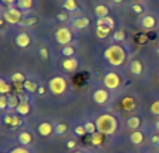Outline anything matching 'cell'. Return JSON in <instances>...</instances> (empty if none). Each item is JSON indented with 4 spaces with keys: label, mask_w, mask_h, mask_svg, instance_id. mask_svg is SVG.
Wrapping results in <instances>:
<instances>
[{
    "label": "cell",
    "mask_w": 159,
    "mask_h": 153,
    "mask_svg": "<svg viewBox=\"0 0 159 153\" xmlns=\"http://www.w3.org/2000/svg\"><path fill=\"white\" fill-rule=\"evenodd\" d=\"M104 58L107 60V63L115 65V67H119L125 63L126 60V52L122 46L119 45H111L104 51Z\"/></svg>",
    "instance_id": "cell-1"
},
{
    "label": "cell",
    "mask_w": 159,
    "mask_h": 153,
    "mask_svg": "<svg viewBox=\"0 0 159 153\" xmlns=\"http://www.w3.org/2000/svg\"><path fill=\"white\" fill-rule=\"evenodd\" d=\"M118 129V120L111 115H101L97 119V131L104 134V135H111Z\"/></svg>",
    "instance_id": "cell-2"
},
{
    "label": "cell",
    "mask_w": 159,
    "mask_h": 153,
    "mask_svg": "<svg viewBox=\"0 0 159 153\" xmlns=\"http://www.w3.org/2000/svg\"><path fill=\"white\" fill-rule=\"evenodd\" d=\"M22 11L21 9H18V6L16 5H14V6H7V9L3 12V18L6 20L7 24H11V25H18L21 22V20H22Z\"/></svg>",
    "instance_id": "cell-3"
},
{
    "label": "cell",
    "mask_w": 159,
    "mask_h": 153,
    "mask_svg": "<svg viewBox=\"0 0 159 153\" xmlns=\"http://www.w3.org/2000/svg\"><path fill=\"white\" fill-rule=\"evenodd\" d=\"M49 89H51V92H52L54 95H61V94H64L66 89H67L66 79L61 76L52 77V79L49 80Z\"/></svg>",
    "instance_id": "cell-4"
},
{
    "label": "cell",
    "mask_w": 159,
    "mask_h": 153,
    "mask_svg": "<svg viewBox=\"0 0 159 153\" xmlns=\"http://www.w3.org/2000/svg\"><path fill=\"white\" fill-rule=\"evenodd\" d=\"M71 30L69 27H60L55 31V40L62 46H67L71 42Z\"/></svg>",
    "instance_id": "cell-5"
},
{
    "label": "cell",
    "mask_w": 159,
    "mask_h": 153,
    "mask_svg": "<svg viewBox=\"0 0 159 153\" xmlns=\"http://www.w3.org/2000/svg\"><path fill=\"white\" fill-rule=\"evenodd\" d=\"M91 20L88 16H75L70 20V27L75 30H83V28L89 27Z\"/></svg>",
    "instance_id": "cell-6"
},
{
    "label": "cell",
    "mask_w": 159,
    "mask_h": 153,
    "mask_svg": "<svg viewBox=\"0 0 159 153\" xmlns=\"http://www.w3.org/2000/svg\"><path fill=\"white\" fill-rule=\"evenodd\" d=\"M104 85L107 86V89H116L120 86V77L116 73H107L104 76Z\"/></svg>",
    "instance_id": "cell-7"
},
{
    "label": "cell",
    "mask_w": 159,
    "mask_h": 153,
    "mask_svg": "<svg viewBox=\"0 0 159 153\" xmlns=\"http://www.w3.org/2000/svg\"><path fill=\"white\" fill-rule=\"evenodd\" d=\"M111 30H113V28H111L110 25H107V24L101 22L100 20H97V28H95V34H97V37L100 39V40H104L107 36L110 34Z\"/></svg>",
    "instance_id": "cell-8"
},
{
    "label": "cell",
    "mask_w": 159,
    "mask_h": 153,
    "mask_svg": "<svg viewBox=\"0 0 159 153\" xmlns=\"http://www.w3.org/2000/svg\"><path fill=\"white\" fill-rule=\"evenodd\" d=\"M15 43L20 46V48H28L30 45H31V36L25 33V31H21L16 34L15 37Z\"/></svg>",
    "instance_id": "cell-9"
},
{
    "label": "cell",
    "mask_w": 159,
    "mask_h": 153,
    "mask_svg": "<svg viewBox=\"0 0 159 153\" xmlns=\"http://www.w3.org/2000/svg\"><path fill=\"white\" fill-rule=\"evenodd\" d=\"M62 7H64L66 12H69V14L73 15V16H77V14L80 12V7H79L76 0H64Z\"/></svg>",
    "instance_id": "cell-10"
},
{
    "label": "cell",
    "mask_w": 159,
    "mask_h": 153,
    "mask_svg": "<svg viewBox=\"0 0 159 153\" xmlns=\"http://www.w3.org/2000/svg\"><path fill=\"white\" fill-rule=\"evenodd\" d=\"M61 65H62V69L66 70V71L71 73V71H75V70L79 67V61H77L75 56H70V58H64V60H62Z\"/></svg>",
    "instance_id": "cell-11"
},
{
    "label": "cell",
    "mask_w": 159,
    "mask_h": 153,
    "mask_svg": "<svg viewBox=\"0 0 159 153\" xmlns=\"http://www.w3.org/2000/svg\"><path fill=\"white\" fill-rule=\"evenodd\" d=\"M92 100L97 103V104H104L107 100H109V92L106 89H95L92 94Z\"/></svg>",
    "instance_id": "cell-12"
},
{
    "label": "cell",
    "mask_w": 159,
    "mask_h": 153,
    "mask_svg": "<svg viewBox=\"0 0 159 153\" xmlns=\"http://www.w3.org/2000/svg\"><path fill=\"white\" fill-rule=\"evenodd\" d=\"M140 25L146 30H152V28L156 27V20L153 15H144L141 20H140Z\"/></svg>",
    "instance_id": "cell-13"
},
{
    "label": "cell",
    "mask_w": 159,
    "mask_h": 153,
    "mask_svg": "<svg viewBox=\"0 0 159 153\" xmlns=\"http://www.w3.org/2000/svg\"><path fill=\"white\" fill-rule=\"evenodd\" d=\"M3 120H5V124H6V125H11V126L22 125L21 115H5V116H3Z\"/></svg>",
    "instance_id": "cell-14"
},
{
    "label": "cell",
    "mask_w": 159,
    "mask_h": 153,
    "mask_svg": "<svg viewBox=\"0 0 159 153\" xmlns=\"http://www.w3.org/2000/svg\"><path fill=\"white\" fill-rule=\"evenodd\" d=\"M54 128L55 126L52 125L51 122H42L40 125L37 126V131H39V134L42 137H48V135H51L54 132Z\"/></svg>",
    "instance_id": "cell-15"
},
{
    "label": "cell",
    "mask_w": 159,
    "mask_h": 153,
    "mask_svg": "<svg viewBox=\"0 0 159 153\" xmlns=\"http://www.w3.org/2000/svg\"><path fill=\"white\" fill-rule=\"evenodd\" d=\"M94 14L97 15V18H104V16H109V6H106L103 3H98L94 7Z\"/></svg>",
    "instance_id": "cell-16"
},
{
    "label": "cell",
    "mask_w": 159,
    "mask_h": 153,
    "mask_svg": "<svg viewBox=\"0 0 159 153\" xmlns=\"http://www.w3.org/2000/svg\"><path fill=\"white\" fill-rule=\"evenodd\" d=\"M18 141H20L21 146H30L31 141H33V137H31L30 132L22 131V132H20V135H18Z\"/></svg>",
    "instance_id": "cell-17"
},
{
    "label": "cell",
    "mask_w": 159,
    "mask_h": 153,
    "mask_svg": "<svg viewBox=\"0 0 159 153\" xmlns=\"http://www.w3.org/2000/svg\"><path fill=\"white\" fill-rule=\"evenodd\" d=\"M143 140H144V134L141 131H132L131 135H129V141H131L132 144H135V146L141 144Z\"/></svg>",
    "instance_id": "cell-18"
},
{
    "label": "cell",
    "mask_w": 159,
    "mask_h": 153,
    "mask_svg": "<svg viewBox=\"0 0 159 153\" xmlns=\"http://www.w3.org/2000/svg\"><path fill=\"white\" fill-rule=\"evenodd\" d=\"M129 70H131V73L134 76H140L143 73V64L137 61V60H134V61L129 63Z\"/></svg>",
    "instance_id": "cell-19"
},
{
    "label": "cell",
    "mask_w": 159,
    "mask_h": 153,
    "mask_svg": "<svg viewBox=\"0 0 159 153\" xmlns=\"http://www.w3.org/2000/svg\"><path fill=\"white\" fill-rule=\"evenodd\" d=\"M30 110H31V107L28 104V101H24V100L20 101V104L16 107V113L21 115V116H27L28 113H30Z\"/></svg>",
    "instance_id": "cell-20"
},
{
    "label": "cell",
    "mask_w": 159,
    "mask_h": 153,
    "mask_svg": "<svg viewBox=\"0 0 159 153\" xmlns=\"http://www.w3.org/2000/svg\"><path fill=\"white\" fill-rule=\"evenodd\" d=\"M141 125V122H140V118L139 116H132L126 120V126H128V129H132V131H137Z\"/></svg>",
    "instance_id": "cell-21"
},
{
    "label": "cell",
    "mask_w": 159,
    "mask_h": 153,
    "mask_svg": "<svg viewBox=\"0 0 159 153\" xmlns=\"http://www.w3.org/2000/svg\"><path fill=\"white\" fill-rule=\"evenodd\" d=\"M33 3H34V0H18L16 6H18V9H21L22 12H27V11H30V9L33 7Z\"/></svg>",
    "instance_id": "cell-22"
},
{
    "label": "cell",
    "mask_w": 159,
    "mask_h": 153,
    "mask_svg": "<svg viewBox=\"0 0 159 153\" xmlns=\"http://www.w3.org/2000/svg\"><path fill=\"white\" fill-rule=\"evenodd\" d=\"M67 131H69V125H67V124H57L55 128H54V134L58 135V137L64 135Z\"/></svg>",
    "instance_id": "cell-23"
},
{
    "label": "cell",
    "mask_w": 159,
    "mask_h": 153,
    "mask_svg": "<svg viewBox=\"0 0 159 153\" xmlns=\"http://www.w3.org/2000/svg\"><path fill=\"white\" fill-rule=\"evenodd\" d=\"M37 22V16H25L24 20H21V22L18 25L21 27H30V25H34Z\"/></svg>",
    "instance_id": "cell-24"
},
{
    "label": "cell",
    "mask_w": 159,
    "mask_h": 153,
    "mask_svg": "<svg viewBox=\"0 0 159 153\" xmlns=\"http://www.w3.org/2000/svg\"><path fill=\"white\" fill-rule=\"evenodd\" d=\"M20 104V100L16 95H11L9 97V103H7V111H12V110H16V107Z\"/></svg>",
    "instance_id": "cell-25"
},
{
    "label": "cell",
    "mask_w": 159,
    "mask_h": 153,
    "mask_svg": "<svg viewBox=\"0 0 159 153\" xmlns=\"http://www.w3.org/2000/svg\"><path fill=\"white\" fill-rule=\"evenodd\" d=\"M24 88H25V91H28V92H37L39 91V85L36 83V82H33V80H25L24 82Z\"/></svg>",
    "instance_id": "cell-26"
},
{
    "label": "cell",
    "mask_w": 159,
    "mask_h": 153,
    "mask_svg": "<svg viewBox=\"0 0 159 153\" xmlns=\"http://www.w3.org/2000/svg\"><path fill=\"white\" fill-rule=\"evenodd\" d=\"M103 135L101 132H95V134H92V137H91V143L94 144V146H100L101 143H103Z\"/></svg>",
    "instance_id": "cell-27"
},
{
    "label": "cell",
    "mask_w": 159,
    "mask_h": 153,
    "mask_svg": "<svg viewBox=\"0 0 159 153\" xmlns=\"http://www.w3.org/2000/svg\"><path fill=\"white\" fill-rule=\"evenodd\" d=\"M12 82L20 86V85H24V82H25V77H24V74H22V73H14V74H12Z\"/></svg>",
    "instance_id": "cell-28"
},
{
    "label": "cell",
    "mask_w": 159,
    "mask_h": 153,
    "mask_svg": "<svg viewBox=\"0 0 159 153\" xmlns=\"http://www.w3.org/2000/svg\"><path fill=\"white\" fill-rule=\"evenodd\" d=\"M7 92H11V86L5 79H0V94L2 95H6Z\"/></svg>",
    "instance_id": "cell-29"
},
{
    "label": "cell",
    "mask_w": 159,
    "mask_h": 153,
    "mask_svg": "<svg viewBox=\"0 0 159 153\" xmlns=\"http://www.w3.org/2000/svg\"><path fill=\"white\" fill-rule=\"evenodd\" d=\"M125 37H126V33L122 28L113 33V40H116V42H122V40H125Z\"/></svg>",
    "instance_id": "cell-30"
},
{
    "label": "cell",
    "mask_w": 159,
    "mask_h": 153,
    "mask_svg": "<svg viewBox=\"0 0 159 153\" xmlns=\"http://www.w3.org/2000/svg\"><path fill=\"white\" fill-rule=\"evenodd\" d=\"M75 52H76V51H75V48H73V46H70V45L64 46V48H62V51H61V54L66 56V58H70V56H73V55H75Z\"/></svg>",
    "instance_id": "cell-31"
},
{
    "label": "cell",
    "mask_w": 159,
    "mask_h": 153,
    "mask_svg": "<svg viewBox=\"0 0 159 153\" xmlns=\"http://www.w3.org/2000/svg\"><path fill=\"white\" fill-rule=\"evenodd\" d=\"M85 126V129H86V134H95V129H97V124H94V122H85L83 124Z\"/></svg>",
    "instance_id": "cell-32"
},
{
    "label": "cell",
    "mask_w": 159,
    "mask_h": 153,
    "mask_svg": "<svg viewBox=\"0 0 159 153\" xmlns=\"http://www.w3.org/2000/svg\"><path fill=\"white\" fill-rule=\"evenodd\" d=\"M131 11L135 15H141L143 12H144V6H143L141 3H132V5H131Z\"/></svg>",
    "instance_id": "cell-33"
},
{
    "label": "cell",
    "mask_w": 159,
    "mask_h": 153,
    "mask_svg": "<svg viewBox=\"0 0 159 153\" xmlns=\"http://www.w3.org/2000/svg\"><path fill=\"white\" fill-rule=\"evenodd\" d=\"M70 20V14L69 12H58L57 14V21L60 22H66Z\"/></svg>",
    "instance_id": "cell-34"
},
{
    "label": "cell",
    "mask_w": 159,
    "mask_h": 153,
    "mask_svg": "<svg viewBox=\"0 0 159 153\" xmlns=\"http://www.w3.org/2000/svg\"><path fill=\"white\" fill-rule=\"evenodd\" d=\"M39 55H40L42 60H48V58H49V51H48V48L40 46V48H39Z\"/></svg>",
    "instance_id": "cell-35"
},
{
    "label": "cell",
    "mask_w": 159,
    "mask_h": 153,
    "mask_svg": "<svg viewBox=\"0 0 159 153\" xmlns=\"http://www.w3.org/2000/svg\"><path fill=\"white\" fill-rule=\"evenodd\" d=\"M7 103H9V97L2 95V97H0V109H2V110H7Z\"/></svg>",
    "instance_id": "cell-36"
},
{
    "label": "cell",
    "mask_w": 159,
    "mask_h": 153,
    "mask_svg": "<svg viewBox=\"0 0 159 153\" xmlns=\"http://www.w3.org/2000/svg\"><path fill=\"white\" fill-rule=\"evenodd\" d=\"M75 134H76V135H79V137H83V135L86 134L85 126H83V125H77L76 128H75Z\"/></svg>",
    "instance_id": "cell-37"
},
{
    "label": "cell",
    "mask_w": 159,
    "mask_h": 153,
    "mask_svg": "<svg viewBox=\"0 0 159 153\" xmlns=\"http://www.w3.org/2000/svg\"><path fill=\"white\" fill-rule=\"evenodd\" d=\"M150 111H152V115H155V116H159V100L155 101V103L150 106Z\"/></svg>",
    "instance_id": "cell-38"
},
{
    "label": "cell",
    "mask_w": 159,
    "mask_h": 153,
    "mask_svg": "<svg viewBox=\"0 0 159 153\" xmlns=\"http://www.w3.org/2000/svg\"><path fill=\"white\" fill-rule=\"evenodd\" d=\"M122 106H124L126 110H131V107H134V103H132V98H125L124 103H122Z\"/></svg>",
    "instance_id": "cell-39"
},
{
    "label": "cell",
    "mask_w": 159,
    "mask_h": 153,
    "mask_svg": "<svg viewBox=\"0 0 159 153\" xmlns=\"http://www.w3.org/2000/svg\"><path fill=\"white\" fill-rule=\"evenodd\" d=\"M150 144L153 147H159V134H153L150 137Z\"/></svg>",
    "instance_id": "cell-40"
},
{
    "label": "cell",
    "mask_w": 159,
    "mask_h": 153,
    "mask_svg": "<svg viewBox=\"0 0 159 153\" xmlns=\"http://www.w3.org/2000/svg\"><path fill=\"white\" fill-rule=\"evenodd\" d=\"M9 153H30V152H28L25 147H16V149H12Z\"/></svg>",
    "instance_id": "cell-41"
},
{
    "label": "cell",
    "mask_w": 159,
    "mask_h": 153,
    "mask_svg": "<svg viewBox=\"0 0 159 153\" xmlns=\"http://www.w3.org/2000/svg\"><path fill=\"white\" fill-rule=\"evenodd\" d=\"M2 3L3 5H7V6H14L18 3V0H2Z\"/></svg>",
    "instance_id": "cell-42"
},
{
    "label": "cell",
    "mask_w": 159,
    "mask_h": 153,
    "mask_svg": "<svg viewBox=\"0 0 159 153\" xmlns=\"http://www.w3.org/2000/svg\"><path fill=\"white\" fill-rule=\"evenodd\" d=\"M67 147H69V149H75V147H76V141H75V140L67 141Z\"/></svg>",
    "instance_id": "cell-43"
},
{
    "label": "cell",
    "mask_w": 159,
    "mask_h": 153,
    "mask_svg": "<svg viewBox=\"0 0 159 153\" xmlns=\"http://www.w3.org/2000/svg\"><path fill=\"white\" fill-rule=\"evenodd\" d=\"M110 2L115 5V6H118V5H122V3H124V0H110Z\"/></svg>",
    "instance_id": "cell-44"
},
{
    "label": "cell",
    "mask_w": 159,
    "mask_h": 153,
    "mask_svg": "<svg viewBox=\"0 0 159 153\" xmlns=\"http://www.w3.org/2000/svg\"><path fill=\"white\" fill-rule=\"evenodd\" d=\"M46 92V89H45V86H39V91H37V94H40V95H43Z\"/></svg>",
    "instance_id": "cell-45"
},
{
    "label": "cell",
    "mask_w": 159,
    "mask_h": 153,
    "mask_svg": "<svg viewBox=\"0 0 159 153\" xmlns=\"http://www.w3.org/2000/svg\"><path fill=\"white\" fill-rule=\"evenodd\" d=\"M155 129L159 132V120H156V124H155Z\"/></svg>",
    "instance_id": "cell-46"
},
{
    "label": "cell",
    "mask_w": 159,
    "mask_h": 153,
    "mask_svg": "<svg viewBox=\"0 0 159 153\" xmlns=\"http://www.w3.org/2000/svg\"><path fill=\"white\" fill-rule=\"evenodd\" d=\"M156 52H158V56H159V48H158V51H156Z\"/></svg>",
    "instance_id": "cell-47"
},
{
    "label": "cell",
    "mask_w": 159,
    "mask_h": 153,
    "mask_svg": "<svg viewBox=\"0 0 159 153\" xmlns=\"http://www.w3.org/2000/svg\"><path fill=\"white\" fill-rule=\"evenodd\" d=\"M73 153H83V152H73Z\"/></svg>",
    "instance_id": "cell-48"
},
{
    "label": "cell",
    "mask_w": 159,
    "mask_h": 153,
    "mask_svg": "<svg viewBox=\"0 0 159 153\" xmlns=\"http://www.w3.org/2000/svg\"><path fill=\"white\" fill-rule=\"evenodd\" d=\"M158 48H159V42H158Z\"/></svg>",
    "instance_id": "cell-49"
},
{
    "label": "cell",
    "mask_w": 159,
    "mask_h": 153,
    "mask_svg": "<svg viewBox=\"0 0 159 153\" xmlns=\"http://www.w3.org/2000/svg\"><path fill=\"white\" fill-rule=\"evenodd\" d=\"M141 2H143V0H141Z\"/></svg>",
    "instance_id": "cell-50"
}]
</instances>
